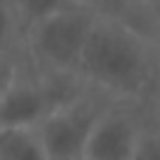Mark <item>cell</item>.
Instances as JSON below:
<instances>
[{"instance_id":"cell-1","label":"cell","mask_w":160,"mask_h":160,"mask_svg":"<svg viewBox=\"0 0 160 160\" xmlns=\"http://www.w3.org/2000/svg\"><path fill=\"white\" fill-rule=\"evenodd\" d=\"M155 75L160 73L151 35L132 21L99 17L80 59L78 78L106 97L134 99Z\"/></svg>"},{"instance_id":"cell-2","label":"cell","mask_w":160,"mask_h":160,"mask_svg":"<svg viewBox=\"0 0 160 160\" xmlns=\"http://www.w3.org/2000/svg\"><path fill=\"white\" fill-rule=\"evenodd\" d=\"M97 14L82 2L40 19L24 33V45L42 75H78L80 59L94 28Z\"/></svg>"},{"instance_id":"cell-3","label":"cell","mask_w":160,"mask_h":160,"mask_svg":"<svg viewBox=\"0 0 160 160\" xmlns=\"http://www.w3.org/2000/svg\"><path fill=\"white\" fill-rule=\"evenodd\" d=\"M104 97L106 94L97 90L94 94L82 92L75 99L57 106L42 120L38 130L52 160H82L97 122L111 106Z\"/></svg>"},{"instance_id":"cell-4","label":"cell","mask_w":160,"mask_h":160,"mask_svg":"<svg viewBox=\"0 0 160 160\" xmlns=\"http://www.w3.org/2000/svg\"><path fill=\"white\" fill-rule=\"evenodd\" d=\"M54 111V99L42 75L28 78L14 71L5 78L0 99V127H40Z\"/></svg>"},{"instance_id":"cell-5","label":"cell","mask_w":160,"mask_h":160,"mask_svg":"<svg viewBox=\"0 0 160 160\" xmlns=\"http://www.w3.org/2000/svg\"><path fill=\"white\" fill-rule=\"evenodd\" d=\"M141 137L144 127H139L134 115L111 104L97 122L82 160H134Z\"/></svg>"},{"instance_id":"cell-6","label":"cell","mask_w":160,"mask_h":160,"mask_svg":"<svg viewBox=\"0 0 160 160\" xmlns=\"http://www.w3.org/2000/svg\"><path fill=\"white\" fill-rule=\"evenodd\" d=\"M0 160H52L38 127H0Z\"/></svg>"},{"instance_id":"cell-7","label":"cell","mask_w":160,"mask_h":160,"mask_svg":"<svg viewBox=\"0 0 160 160\" xmlns=\"http://www.w3.org/2000/svg\"><path fill=\"white\" fill-rule=\"evenodd\" d=\"M75 2L78 0H7V7H10V17H14V21L26 33L40 19H45L68 5H75Z\"/></svg>"},{"instance_id":"cell-8","label":"cell","mask_w":160,"mask_h":160,"mask_svg":"<svg viewBox=\"0 0 160 160\" xmlns=\"http://www.w3.org/2000/svg\"><path fill=\"white\" fill-rule=\"evenodd\" d=\"M134 160H160V132L144 130V137H141Z\"/></svg>"},{"instance_id":"cell-9","label":"cell","mask_w":160,"mask_h":160,"mask_svg":"<svg viewBox=\"0 0 160 160\" xmlns=\"http://www.w3.org/2000/svg\"><path fill=\"white\" fill-rule=\"evenodd\" d=\"M146 2L151 5V40H153L158 73H160V0H146Z\"/></svg>"}]
</instances>
